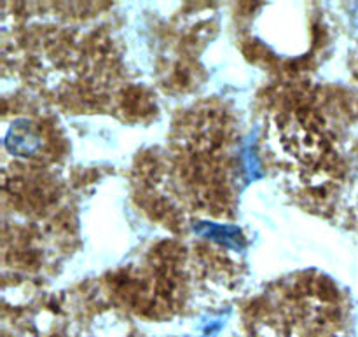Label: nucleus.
<instances>
[{"label":"nucleus","instance_id":"nucleus-3","mask_svg":"<svg viewBox=\"0 0 358 337\" xmlns=\"http://www.w3.org/2000/svg\"><path fill=\"white\" fill-rule=\"evenodd\" d=\"M355 27H357V30H358V14H357V17H355Z\"/></svg>","mask_w":358,"mask_h":337},{"label":"nucleus","instance_id":"nucleus-1","mask_svg":"<svg viewBox=\"0 0 358 337\" xmlns=\"http://www.w3.org/2000/svg\"><path fill=\"white\" fill-rule=\"evenodd\" d=\"M6 147L10 154L16 156H31L41 147V136L34 129L31 122L21 119L10 126L6 136Z\"/></svg>","mask_w":358,"mask_h":337},{"label":"nucleus","instance_id":"nucleus-2","mask_svg":"<svg viewBox=\"0 0 358 337\" xmlns=\"http://www.w3.org/2000/svg\"><path fill=\"white\" fill-rule=\"evenodd\" d=\"M194 233L206 238V240H212L215 243L224 245V247L233 248V250H243L245 248V240L240 227L220 226V224L215 222H198L194 226Z\"/></svg>","mask_w":358,"mask_h":337}]
</instances>
